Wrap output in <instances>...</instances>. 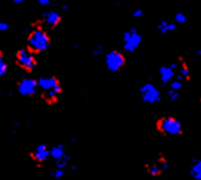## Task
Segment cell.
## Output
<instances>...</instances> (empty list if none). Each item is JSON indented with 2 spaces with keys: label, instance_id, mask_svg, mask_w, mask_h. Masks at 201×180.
Returning <instances> with one entry per match:
<instances>
[{
  "label": "cell",
  "instance_id": "8",
  "mask_svg": "<svg viewBox=\"0 0 201 180\" xmlns=\"http://www.w3.org/2000/svg\"><path fill=\"white\" fill-rule=\"evenodd\" d=\"M37 85L41 91H49L55 90L60 95L63 93V87L61 85V81L56 76H42L37 78Z\"/></svg>",
  "mask_w": 201,
  "mask_h": 180
},
{
  "label": "cell",
  "instance_id": "6",
  "mask_svg": "<svg viewBox=\"0 0 201 180\" xmlns=\"http://www.w3.org/2000/svg\"><path fill=\"white\" fill-rule=\"evenodd\" d=\"M124 50L134 52L142 43V36L135 29H130L123 33Z\"/></svg>",
  "mask_w": 201,
  "mask_h": 180
},
{
  "label": "cell",
  "instance_id": "19",
  "mask_svg": "<svg viewBox=\"0 0 201 180\" xmlns=\"http://www.w3.org/2000/svg\"><path fill=\"white\" fill-rule=\"evenodd\" d=\"M168 25H169L168 21L162 20L158 24V25H157V29H158V30L162 34H167V33H169V32H168Z\"/></svg>",
  "mask_w": 201,
  "mask_h": 180
},
{
  "label": "cell",
  "instance_id": "22",
  "mask_svg": "<svg viewBox=\"0 0 201 180\" xmlns=\"http://www.w3.org/2000/svg\"><path fill=\"white\" fill-rule=\"evenodd\" d=\"M64 175H65V170H64V169L56 168V169L54 170V172H53V176H54L55 179L62 178V177H64Z\"/></svg>",
  "mask_w": 201,
  "mask_h": 180
},
{
  "label": "cell",
  "instance_id": "18",
  "mask_svg": "<svg viewBox=\"0 0 201 180\" xmlns=\"http://www.w3.org/2000/svg\"><path fill=\"white\" fill-rule=\"evenodd\" d=\"M70 160H71V157L66 155L64 159L56 161V168H59V169H64L68 165V162L70 161Z\"/></svg>",
  "mask_w": 201,
  "mask_h": 180
},
{
  "label": "cell",
  "instance_id": "14",
  "mask_svg": "<svg viewBox=\"0 0 201 180\" xmlns=\"http://www.w3.org/2000/svg\"><path fill=\"white\" fill-rule=\"evenodd\" d=\"M190 176L195 180H201V160H196L192 164L190 170Z\"/></svg>",
  "mask_w": 201,
  "mask_h": 180
},
{
  "label": "cell",
  "instance_id": "28",
  "mask_svg": "<svg viewBox=\"0 0 201 180\" xmlns=\"http://www.w3.org/2000/svg\"><path fill=\"white\" fill-rule=\"evenodd\" d=\"M168 67H169L170 69H172L173 71H175V70H176L177 68H178V64L177 62H173V63L170 64Z\"/></svg>",
  "mask_w": 201,
  "mask_h": 180
},
{
  "label": "cell",
  "instance_id": "9",
  "mask_svg": "<svg viewBox=\"0 0 201 180\" xmlns=\"http://www.w3.org/2000/svg\"><path fill=\"white\" fill-rule=\"evenodd\" d=\"M50 156V150L47 148V145L44 143H40L38 144L36 147V149L29 153V157L33 161L36 162H43L45 161L48 157Z\"/></svg>",
  "mask_w": 201,
  "mask_h": 180
},
{
  "label": "cell",
  "instance_id": "24",
  "mask_svg": "<svg viewBox=\"0 0 201 180\" xmlns=\"http://www.w3.org/2000/svg\"><path fill=\"white\" fill-rule=\"evenodd\" d=\"M9 29H10V27H9V25H8V23L3 22V21H0V32H7Z\"/></svg>",
  "mask_w": 201,
  "mask_h": 180
},
{
  "label": "cell",
  "instance_id": "2",
  "mask_svg": "<svg viewBox=\"0 0 201 180\" xmlns=\"http://www.w3.org/2000/svg\"><path fill=\"white\" fill-rule=\"evenodd\" d=\"M155 128L158 132L167 137L180 136L183 132L181 121L174 116H165L158 118L155 122Z\"/></svg>",
  "mask_w": 201,
  "mask_h": 180
},
{
  "label": "cell",
  "instance_id": "13",
  "mask_svg": "<svg viewBox=\"0 0 201 180\" xmlns=\"http://www.w3.org/2000/svg\"><path fill=\"white\" fill-rule=\"evenodd\" d=\"M50 156L56 161L64 159L65 156H66V153H65L63 145H56V146L52 147L50 150Z\"/></svg>",
  "mask_w": 201,
  "mask_h": 180
},
{
  "label": "cell",
  "instance_id": "20",
  "mask_svg": "<svg viewBox=\"0 0 201 180\" xmlns=\"http://www.w3.org/2000/svg\"><path fill=\"white\" fill-rule=\"evenodd\" d=\"M175 22L177 24H185L187 22V17L183 13H177L175 15Z\"/></svg>",
  "mask_w": 201,
  "mask_h": 180
},
{
  "label": "cell",
  "instance_id": "17",
  "mask_svg": "<svg viewBox=\"0 0 201 180\" xmlns=\"http://www.w3.org/2000/svg\"><path fill=\"white\" fill-rule=\"evenodd\" d=\"M180 76H182V78H185L187 81L190 80V71H189V68L187 64L185 62H182V66H181V69H180Z\"/></svg>",
  "mask_w": 201,
  "mask_h": 180
},
{
  "label": "cell",
  "instance_id": "3",
  "mask_svg": "<svg viewBox=\"0 0 201 180\" xmlns=\"http://www.w3.org/2000/svg\"><path fill=\"white\" fill-rule=\"evenodd\" d=\"M15 64L27 73H30L36 68L37 60L36 56L29 52L26 48H21L15 53Z\"/></svg>",
  "mask_w": 201,
  "mask_h": 180
},
{
  "label": "cell",
  "instance_id": "31",
  "mask_svg": "<svg viewBox=\"0 0 201 180\" xmlns=\"http://www.w3.org/2000/svg\"><path fill=\"white\" fill-rule=\"evenodd\" d=\"M196 54H197V56H199L201 58V50H197V52H196Z\"/></svg>",
  "mask_w": 201,
  "mask_h": 180
},
{
  "label": "cell",
  "instance_id": "7",
  "mask_svg": "<svg viewBox=\"0 0 201 180\" xmlns=\"http://www.w3.org/2000/svg\"><path fill=\"white\" fill-rule=\"evenodd\" d=\"M16 89L18 93L22 96L26 97H32L34 94H36L38 85L37 80L33 77H25L17 82Z\"/></svg>",
  "mask_w": 201,
  "mask_h": 180
},
{
  "label": "cell",
  "instance_id": "4",
  "mask_svg": "<svg viewBox=\"0 0 201 180\" xmlns=\"http://www.w3.org/2000/svg\"><path fill=\"white\" fill-rule=\"evenodd\" d=\"M126 57L118 50H111L105 55V66L111 73H118L126 66Z\"/></svg>",
  "mask_w": 201,
  "mask_h": 180
},
{
  "label": "cell",
  "instance_id": "15",
  "mask_svg": "<svg viewBox=\"0 0 201 180\" xmlns=\"http://www.w3.org/2000/svg\"><path fill=\"white\" fill-rule=\"evenodd\" d=\"M146 168H147L148 173H149L151 176H154V177L160 176V175L162 174V172H163V170L161 169V168L159 166V165L157 164V162L156 164L146 165Z\"/></svg>",
  "mask_w": 201,
  "mask_h": 180
},
{
  "label": "cell",
  "instance_id": "1",
  "mask_svg": "<svg viewBox=\"0 0 201 180\" xmlns=\"http://www.w3.org/2000/svg\"><path fill=\"white\" fill-rule=\"evenodd\" d=\"M51 44V37L43 29L39 22H36L33 30L28 34L26 49L36 56L46 51Z\"/></svg>",
  "mask_w": 201,
  "mask_h": 180
},
{
  "label": "cell",
  "instance_id": "12",
  "mask_svg": "<svg viewBox=\"0 0 201 180\" xmlns=\"http://www.w3.org/2000/svg\"><path fill=\"white\" fill-rule=\"evenodd\" d=\"M40 96H41V99L44 101L47 105L52 106V105H55L56 103H58L60 94L57 93L55 90H49V91H41Z\"/></svg>",
  "mask_w": 201,
  "mask_h": 180
},
{
  "label": "cell",
  "instance_id": "30",
  "mask_svg": "<svg viewBox=\"0 0 201 180\" xmlns=\"http://www.w3.org/2000/svg\"><path fill=\"white\" fill-rule=\"evenodd\" d=\"M68 9H69V6H68V5H63V6H62V10L65 11V10H68Z\"/></svg>",
  "mask_w": 201,
  "mask_h": 180
},
{
  "label": "cell",
  "instance_id": "27",
  "mask_svg": "<svg viewBox=\"0 0 201 180\" xmlns=\"http://www.w3.org/2000/svg\"><path fill=\"white\" fill-rule=\"evenodd\" d=\"M38 3L42 6H47V5H50L51 1H49V0H39Z\"/></svg>",
  "mask_w": 201,
  "mask_h": 180
},
{
  "label": "cell",
  "instance_id": "29",
  "mask_svg": "<svg viewBox=\"0 0 201 180\" xmlns=\"http://www.w3.org/2000/svg\"><path fill=\"white\" fill-rule=\"evenodd\" d=\"M24 2H25L24 0H14V2L13 3L14 4H23Z\"/></svg>",
  "mask_w": 201,
  "mask_h": 180
},
{
  "label": "cell",
  "instance_id": "26",
  "mask_svg": "<svg viewBox=\"0 0 201 180\" xmlns=\"http://www.w3.org/2000/svg\"><path fill=\"white\" fill-rule=\"evenodd\" d=\"M103 53V48L101 46H97V48H96L95 50H93L92 54L94 56H98V55H101Z\"/></svg>",
  "mask_w": 201,
  "mask_h": 180
},
{
  "label": "cell",
  "instance_id": "11",
  "mask_svg": "<svg viewBox=\"0 0 201 180\" xmlns=\"http://www.w3.org/2000/svg\"><path fill=\"white\" fill-rule=\"evenodd\" d=\"M159 77L160 81L162 82V84L166 85L169 82H171L172 80L175 77V71L172 69H170L168 66H162L159 69Z\"/></svg>",
  "mask_w": 201,
  "mask_h": 180
},
{
  "label": "cell",
  "instance_id": "21",
  "mask_svg": "<svg viewBox=\"0 0 201 180\" xmlns=\"http://www.w3.org/2000/svg\"><path fill=\"white\" fill-rule=\"evenodd\" d=\"M170 86H171V89H172V90L178 92V91L182 90V81H178V80H173V81H171V84H170Z\"/></svg>",
  "mask_w": 201,
  "mask_h": 180
},
{
  "label": "cell",
  "instance_id": "16",
  "mask_svg": "<svg viewBox=\"0 0 201 180\" xmlns=\"http://www.w3.org/2000/svg\"><path fill=\"white\" fill-rule=\"evenodd\" d=\"M7 71H8V65L6 63L5 56H4L3 51L0 49V78L5 76Z\"/></svg>",
  "mask_w": 201,
  "mask_h": 180
},
{
  "label": "cell",
  "instance_id": "23",
  "mask_svg": "<svg viewBox=\"0 0 201 180\" xmlns=\"http://www.w3.org/2000/svg\"><path fill=\"white\" fill-rule=\"evenodd\" d=\"M168 93H169L170 100L171 101H177L178 98H180V93H178V92H176V91H174L172 89H170Z\"/></svg>",
  "mask_w": 201,
  "mask_h": 180
},
{
  "label": "cell",
  "instance_id": "10",
  "mask_svg": "<svg viewBox=\"0 0 201 180\" xmlns=\"http://www.w3.org/2000/svg\"><path fill=\"white\" fill-rule=\"evenodd\" d=\"M42 23H44L46 25H48L51 29H54L57 28L62 22V16L60 15V13L54 10H50L46 13H43L42 18H41Z\"/></svg>",
  "mask_w": 201,
  "mask_h": 180
},
{
  "label": "cell",
  "instance_id": "5",
  "mask_svg": "<svg viewBox=\"0 0 201 180\" xmlns=\"http://www.w3.org/2000/svg\"><path fill=\"white\" fill-rule=\"evenodd\" d=\"M139 94L144 103L147 104H156L161 101L160 90L150 82L144 83L139 88Z\"/></svg>",
  "mask_w": 201,
  "mask_h": 180
},
{
  "label": "cell",
  "instance_id": "25",
  "mask_svg": "<svg viewBox=\"0 0 201 180\" xmlns=\"http://www.w3.org/2000/svg\"><path fill=\"white\" fill-rule=\"evenodd\" d=\"M144 12L142 9H137L133 13V17L135 19H138V18H141V17L143 16Z\"/></svg>",
  "mask_w": 201,
  "mask_h": 180
}]
</instances>
